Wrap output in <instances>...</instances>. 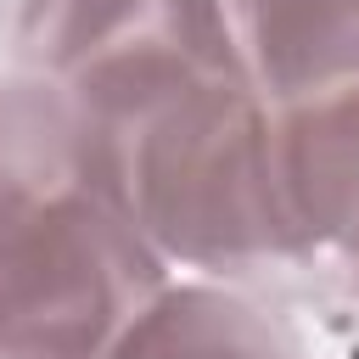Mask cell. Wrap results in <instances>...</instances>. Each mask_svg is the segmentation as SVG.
<instances>
[{
    "mask_svg": "<svg viewBox=\"0 0 359 359\" xmlns=\"http://www.w3.org/2000/svg\"><path fill=\"white\" fill-rule=\"evenodd\" d=\"M269 163L292 258H359V79L269 107Z\"/></svg>",
    "mask_w": 359,
    "mask_h": 359,
    "instance_id": "3",
    "label": "cell"
},
{
    "mask_svg": "<svg viewBox=\"0 0 359 359\" xmlns=\"http://www.w3.org/2000/svg\"><path fill=\"white\" fill-rule=\"evenodd\" d=\"M157 286V247L84 174L67 84L0 79V359H101Z\"/></svg>",
    "mask_w": 359,
    "mask_h": 359,
    "instance_id": "2",
    "label": "cell"
},
{
    "mask_svg": "<svg viewBox=\"0 0 359 359\" xmlns=\"http://www.w3.org/2000/svg\"><path fill=\"white\" fill-rule=\"evenodd\" d=\"M157 17V0H0V28L28 73L67 79Z\"/></svg>",
    "mask_w": 359,
    "mask_h": 359,
    "instance_id": "6",
    "label": "cell"
},
{
    "mask_svg": "<svg viewBox=\"0 0 359 359\" xmlns=\"http://www.w3.org/2000/svg\"><path fill=\"white\" fill-rule=\"evenodd\" d=\"M241 79L269 101H297L359 79V0H224Z\"/></svg>",
    "mask_w": 359,
    "mask_h": 359,
    "instance_id": "4",
    "label": "cell"
},
{
    "mask_svg": "<svg viewBox=\"0 0 359 359\" xmlns=\"http://www.w3.org/2000/svg\"><path fill=\"white\" fill-rule=\"evenodd\" d=\"M101 359H297V337L275 309L219 280H180L157 286Z\"/></svg>",
    "mask_w": 359,
    "mask_h": 359,
    "instance_id": "5",
    "label": "cell"
},
{
    "mask_svg": "<svg viewBox=\"0 0 359 359\" xmlns=\"http://www.w3.org/2000/svg\"><path fill=\"white\" fill-rule=\"evenodd\" d=\"M342 269H348V280H342V309L359 314V258H348Z\"/></svg>",
    "mask_w": 359,
    "mask_h": 359,
    "instance_id": "7",
    "label": "cell"
},
{
    "mask_svg": "<svg viewBox=\"0 0 359 359\" xmlns=\"http://www.w3.org/2000/svg\"><path fill=\"white\" fill-rule=\"evenodd\" d=\"M90 185L157 247L208 275L292 258L269 163V101L196 67L151 17L62 79Z\"/></svg>",
    "mask_w": 359,
    "mask_h": 359,
    "instance_id": "1",
    "label": "cell"
}]
</instances>
